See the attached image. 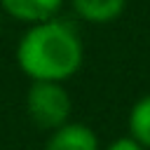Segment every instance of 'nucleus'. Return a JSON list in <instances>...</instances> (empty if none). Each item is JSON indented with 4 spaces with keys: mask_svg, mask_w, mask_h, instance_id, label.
Returning a JSON list of instances; mask_svg holds the SVG:
<instances>
[{
    "mask_svg": "<svg viewBox=\"0 0 150 150\" xmlns=\"http://www.w3.org/2000/svg\"><path fill=\"white\" fill-rule=\"evenodd\" d=\"M82 40L66 21H40L19 42L16 61L33 80L61 82L82 66Z\"/></svg>",
    "mask_w": 150,
    "mask_h": 150,
    "instance_id": "obj_1",
    "label": "nucleus"
},
{
    "mask_svg": "<svg viewBox=\"0 0 150 150\" xmlns=\"http://www.w3.org/2000/svg\"><path fill=\"white\" fill-rule=\"evenodd\" d=\"M26 108L42 129H59L70 115V96L54 80H35L26 94Z\"/></svg>",
    "mask_w": 150,
    "mask_h": 150,
    "instance_id": "obj_2",
    "label": "nucleus"
},
{
    "mask_svg": "<svg viewBox=\"0 0 150 150\" xmlns=\"http://www.w3.org/2000/svg\"><path fill=\"white\" fill-rule=\"evenodd\" d=\"M45 150H98V138L84 124H61Z\"/></svg>",
    "mask_w": 150,
    "mask_h": 150,
    "instance_id": "obj_3",
    "label": "nucleus"
},
{
    "mask_svg": "<svg viewBox=\"0 0 150 150\" xmlns=\"http://www.w3.org/2000/svg\"><path fill=\"white\" fill-rule=\"evenodd\" d=\"M0 2L5 12L12 14L14 19L33 21V23L52 19L63 5V0H0Z\"/></svg>",
    "mask_w": 150,
    "mask_h": 150,
    "instance_id": "obj_4",
    "label": "nucleus"
},
{
    "mask_svg": "<svg viewBox=\"0 0 150 150\" xmlns=\"http://www.w3.org/2000/svg\"><path fill=\"white\" fill-rule=\"evenodd\" d=\"M127 0H73L75 12L94 23H103V21H112L122 14Z\"/></svg>",
    "mask_w": 150,
    "mask_h": 150,
    "instance_id": "obj_5",
    "label": "nucleus"
},
{
    "mask_svg": "<svg viewBox=\"0 0 150 150\" xmlns=\"http://www.w3.org/2000/svg\"><path fill=\"white\" fill-rule=\"evenodd\" d=\"M129 129H131V136H134L143 148H150V96H143V98L136 101V105L131 108Z\"/></svg>",
    "mask_w": 150,
    "mask_h": 150,
    "instance_id": "obj_6",
    "label": "nucleus"
},
{
    "mask_svg": "<svg viewBox=\"0 0 150 150\" xmlns=\"http://www.w3.org/2000/svg\"><path fill=\"white\" fill-rule=\"evenodd\" d=\"M108 150H145L134 136H129V138H117V141H112L110 145H108Z\"/></svg>",
    "mask_w": 150,
    "mask_h": 150,
    "instance_id": "obj_7",
    "label": "nucleus"
}]
</instances>
